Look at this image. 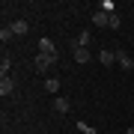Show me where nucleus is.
Listing matches in <instances>:
<instances>
[{
    "label": "nucleus",
    "mask_w": 134,
    "mask_h": 134,
    "mask_svg": "<svg viewBox=\"0 0 134 134\" xmlns=\"http://www.w3.org/2000/svg\"><path fill=\"white\" fill-rule=\"evenodd\" d=\"M75 60H77V63H90V60H92L90 48H77V45H75Z\"/></svg>",
    "instance_id": "nucleus-9"
},
{
    "label": "nucleus",
    "mask_w": 134,
    "mask_h": 134,
    "mask_svg": "<svg viewBox=\"0 0 134 134\" xmlns=\"http://www.w3.org/2000/svg\"><path fill=\"white\" fill-rule=\"evenodd\" d=\"M12 36H15V33H12V27H3V30H0V42H9Z\"/></svg>",
    "instance_id": "nucleus-13"
},
{
    "label": "nucleus",
    "mask_w": 134,
    "mask_h": 134,
    "mask_svg": "<svg viewBox=\"0 0 134 134\" xmlns=\"http://www.w3.org/2000/svg\"><path fill=\"white\" fill-rule=\"evenodd\" d=\"M116 63H119V66L125 69V72H131V69H134V60H131L125 51H116Z\"/></svg>",
    "instance_id": "nucleus-4"
},
{
    "label": "nucleus",
    "mask_w": 134,
    "mask_h": 134,
    "mask_svg": "<svg viewBox=\"0 0 134 134\" xmlns=\"http://www.w3.org/2000/svg\"><path fill=\"white\" fill-rule=\"evenodd\" d=\"M15 92V81L12 77H0V96H12Z\"/></svg>",
    "instance_id": "nucleus-5"
},
{
    "label": "nucleus",
    "mask_w": 134,
    "mask_h": 134,
    "mask_svg": "<svg viewBox=\"0 0 134 134\" xmlns=\"http://www.w3.org/2000/svg\"><path fill=\"white\" fill-rule=\"evenodd\" d=\"M125 134H134V128H128V131H125Z\"/></svg>",
    "instance_id": "nucleus-16"
},
{
    "label": "nucleus",
    "mask_w": 134,
    "mask_h": 134,
    "mask_svg": "<svg viewBox=\"0 0 134 134\" xmlns=\"http://www.w3.org/2000/svg\"><path fill=\"white\" fill-rule=\"evenodd\" d=\"M9 27H12V33H15V36H24V33H27V30H30V24H27V21H24V18H18V21H12V24H9Z\"/></svg>",
    "instance_id": "nucleus-6"
},
{
    "label": "nucleus",
    "mask_w": 134,
    "mask_h": 134,
    "mask_svg": "<svg viewBox=\"0 0 134 134\" xmlns=\"http://www.w3.org/2000/svg\"><path fill=\"white\" fill-rule=\"evenodd\" d=\"M98 60H101V66H113L116 63V51H101Z\"/></svg>",
    "instance_id": "nucleus-10"
},
{
    "label": "nucleus",
    "mask_w": 134,
    "mask_h": 134,
    "mask_svg": "<svg viewBox=\"0 0 134 134\" xmlns=\"http://www.w3.org/2000/svg\"><path fill=\"white\" fill-rule=\"evenodd\" d=\"M9 69H12V60H9V57H3V60H0V75L9 77Z\"/></svg>",
    "instance_id": "nucleus-11"
},
{
    "label": "nucleus",
    "mask_w": 134,
    "mask_h": 134,
    "mask_svg": "<svg viewBox=\"0 0 134 134\" xmlns=\"http://www.w3.org/2000/svg\"><path fill=\"white\" fill-rule=\"evenodd\" d=\"M45 90H48V92H57L60 90V81H57V77H48V81H45Z\"/></svg>",
    "instance_id": "nucleus-12"
},
{
    "label": "nucleus",
    "mask_w": 134,
    "mask_h": 134,
    "mask_svg": "<svg viewBox=\"0 0 134 134\" xmlns=\"http://www.w3.org/2000/svg\"><path fill=\"white\" fill-rule=\"evenodd\" d=\"M54 63H57V57H51V54H39V57L33 60V66H36V72H48Z\"/></svg>",
    "instance_id": "nucleus-1"
},
{
    "label": "nucleus",
    "mask_w": 134,
    "mask_h": 134,
    "mask_svg": "<svg viewBox=\"0 0 134 134\" xmlns=\"http://www.w3.org/2000/svg\"><path fill=\"white\" fill-rule=\"evenodd\" d=\"M39 54H51V57H57V45H54L51 39H39Z\"/></svg>",
    "instance_id": "nucleus-2"
},
{
    "label": "nucleus",
    "mask_w": 134,
    "mask_h": 134,
    "mask_svg": "<svg viewBox=\"0 0 134 134\" xmlns=\"http://www.w3.org/2000/svg\"><path fill=\"white\" fill-rule=\"evenodd\" d=\"M69 107H72V101H69L66 96H57V98H54V110H57V113H69Z\"/></svg>",
    "instance_id": "nucleus-3"
},
{
    "label": "nucleus",
    "mask_w": 134,
    "mask_h": 134,
    "mask_svg": "<svg viewBox=\"0 0 134 134\" xmlns=\"http://www.w3.org/2000/svg\"><path fill=\"white\" fill-rule=\"evenodd\" d=\"M90 42H92V33H86V30H81V33H77V39H75L77 48H90Z\"/></svg>",
    "instance_id": "nucleus-7"
},
{
    "label": "nucleus",
    "mask_w": 134,
    "mask_h": 134,
    "mask_svg": "<svg viewBox=\"0 0 134 134\" xmlns=\"http://www.w3.org/2000/svg\"><path fill=\"white\" fill-rule=\"evenodd\" d=\"M92 24H96V27H110V15L107 12H96V15H92Z\"/></svg>",
    "instance_id": "nucleus-8"
},
{
    "label": "nucleus",
    "mask_w": 134,
    "mask_h": 134,
    "mask_svg": "<svg viewBox=\"0 0 134 134\" xmlns=\"http://www.w3.org/2000/svg\"><path fill=\"white\" fill-rule=\"evenodd\" d=\"M116 27H119V15L113 12V15H110V30H116Z\"/></svg>",
    "instance_id": "nucleus-15"
},
{
    "label": "nucleus",
    "mask_w": 134,
    "mask_h": 134,
    "mask_svg": "<svg viewBox=\"0 0 134 134\" xmlns=\"http://www.w3.org/2000/svg\"><path fill=\"white\" fill-rule=\"evenodd\" d=\"M77 128H81V134H98L92 125H86V122H77Z\"/></svg>",
    "instance_id": "nucleus-14"
}]
</instances>
